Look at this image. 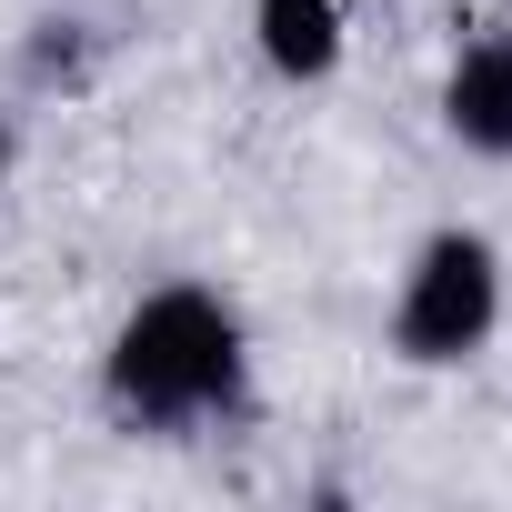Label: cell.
<instances>
[{
    "mask_svg": "<svg viewBox=\"0 0 512 512\" xmlns=\"http://www.w3.org/2000/svg\"><path fill=\"white\" fill-rule=\"evenodd\" d=\"M101 392H111V412L141 422V432H191V422L241 412V392H251L241 312H231L221 292H201V282H171V292L131 302V322L111 332Z\"/></svg>",
    "mask_w": 512,
    "mask_h": 512,
    "instance_id": "1",
    "label": "cell"
},
{
    "mask_svg": "<svg viewBox=\"0 0 512 512\" xmlns=\"http://www.w3.org/2000/svg\"><path fill=\"white\" fill-rule=\"evenodd\" d=\"M492 332H502V251L482 231H432L392 292V352L422 372H452Z\"/></svg>",
    "mask_w": 512,
    "mask_h": 512,
    "instance_id": "2",
    "label": "cell"
},
{
    "mask_svg": "<svg viewBox=\"0 0 512 512\" xmlns=\"http://www.w3.org/2000/svg\"><path fill=\"white\" fill-rule=\"evenodd\" d=\"M442 131H452L462 151H482V161H512V41H502V31L452 61V81H442Z\"/></svg>",
    "mask_w": 512,
    "mask_h": 512,
    "instance_id": "3",
    "label": "cell"
},
{
    "mask_svg": "<svg viewBox=\"0 0 512 512\" xmlns=\"http://www.w3.org/2000/svg\"><path fill=\"white\" fill-rule=\"evenodd\" d=\"M251 41L282 81H332L342 71V0H251Z\"/></svg>",
    "mask_w": 512,
    "mask_h": 512,
    "instance_id": "4",
    "label": "cell"
},
{
    "mask_svg": "<svg viewBox=\"0 0 512 512\" xmlns=\"http://www.w3.org/2000/svg\"><path fill=\"white\" fill-rule=\"evenodd\" d=\"M0 181H11V111H0Z\"/></svg>",
    "mask_w": 512,
    "mask_h": 512,
    "instance_id": "5",
    "label": "cell"
}]
</instances>
